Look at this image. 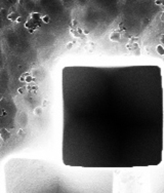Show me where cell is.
Wrapping results in <instances>:
<instances>
[{"label": "cell", "mask_w": 164, "mask_h": 193, "mask_svg": "<svg viewBox=\"0 0 164 193\" xmlns=\"http://www.w3.org/2000/svg\"><path fill=\"white\" fill-rule=\"evenodd\" d=\"M63 163L150 168L164 155V83L158 65L63 70Z\"/></svg>", "instance_id": "cell-1"}, {"label": "cell", "mask_w": 164, "mask_h": 193, "mask_svg": "<svg viewBox=\"0 0 164 193\" xmlns=\"http://www.w3.org/2000/svg\"><path fill=\"white\" fill-rule=\"evenodd\" d=\"M7 193H115L112 170L33 161L9 178Z\"/></svg>", "instance_id": "cell-2"}, {"label": "cell", "mask_w": 164, "mask_h": 193, "mask_svg": "<svg viewBox=\"0 0 164 193\" xmlns=\"http://www.w3.org/2000/svg\"><path fill=\"white\" fill-rule=\"evenodd\" d=\"M151 170L148 193H164V155L160 164Z\"/></svg>", "instance_id": "cell-3"}, {"label": "cell", "mask_w": 164, "mask_h": 193, "mask_svg": "<svg viewBox=\"0 0 164 193\" xmlns=\"http://www.w3.org/2000/svg\"><path fill=\"white\" fill-rule=\"evenodd\" d=\"M10 137H11V132L8 129H6V128L0 129V139H1L3 142H6L7 140H9Z\"/></svg>", "instance_id": "cell-4"}, {"label": "cell", "mask_w": 164, "mask_h": 193, "mask_svg": "<svg viewBox=\"0 0 164 193\" xmlns=\"http://www.w3.org/2000/svg\"><path fill=\"white\" fill-rule=\"evenodd\" d=\"M19 17H20V16H19L17 12L12 11V12L8 13V16H7V19H8L9 21H11V22H17V21H18V19H19Z\"/></svg>", "instance_id": "cell-5"}, {"label": "cell", "mask_w": 164, "mask_h": 193, "mask_svg": "<svg viewBox=\"0 0 164 193\" xmlns=\"http://www.w3.org/2000/svg\"><path fill=\"white\" fill-rule=\"evenodd\" d=\"M0 116H1V117L7 116V112H6V110L4 108H0Z\"/></svg>", "instance_id": "cell-6"}, {"label": "cell", "mask_w": 164, "mask_h": 193, "mask_svg": "<svg viewBox=\"0 0 164 193\" xmlns=\"http://www.w3.org/2000/svg\"><path fill=\"white\" fill-rule=\"evenodd\" d=\"M26 88L25 87H20V88H18V93L20 94V95H23L24 94V91H25Z\"/></svg>", "instance_id": "cell-7"}, {"label": "cell", "mask_w": 164, "mask_h": 193, "mask_svg": "<svg viewBox=\"0 0 164 193\" xmlns=\"http://www.w3.org/2000/svg\"><path fill=\"white\" fill-rule=\"evenodd\" d=\"M18 133H19L20 136H22V135L24 133V130H23V129H19V131H18Z\"/></svg>", "instance_id": "cell-8"}, {"label": "cell", "mask_w": 164, "mask_h": 193, "mask_svg": "<svg viewBox=\"0 0 164 193\" xmlns=\"http://www.w3.org/2000/svg\"><path fill=\"white\" fill-rule=\"evenodd\" d=\"M21 22H23V19H22V17H19V19H18L17 23H21Z\"/></svg>", "instance_id": "cell-9"}, {"label": "cell", "mask_w": 164, "mask_h": 193, "mask_svg": "<svg viewBox=\"0 0 164 193\" xmlns=\"http://www.w3.org/2000/svg\"><path fill=\"white\" fill-rule=\"evenodd\" d=\"M20 81H21V82H25V78H24L23 76H21V77H20Z\"/></svg>", "instance_id": "cell-10"}, {"label": "cell", "mask_w": 164, "mask_h": 193, "mask_svg": "<svg viewBox=\"0 0 164 193\" xmlns=\"http://www.w3.org/2000/svg\"><path fill=\"white\" fill-rule=\"evenodd\" d=\"M47 18H48V17H45V19H44V21H45V22H47V21H48V19H47Z\"/></svg>", "instance_id": "cell-11"}]
</instances>
